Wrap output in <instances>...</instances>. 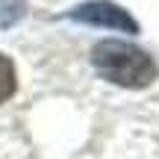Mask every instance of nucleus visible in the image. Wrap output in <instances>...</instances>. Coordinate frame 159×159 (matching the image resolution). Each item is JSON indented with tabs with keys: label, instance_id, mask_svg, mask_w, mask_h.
<instances>
[{
	"label": "nucleus",
	"instance_id": "f257e3e1",
	"mask_svg": "<svg viewBox=\"0 0 159 159\" xmlns=\"http://www.w3.org/2000/svg\"><path fill=\"white\" fill-rule=\"evenodd\" d=\"M91 65L106 83L121 89H148L156 80L153 59L124 41H100L91 50Z\"/></svg>",
	"mask_w": 159,
	"mask_h": 159
},
{
	"label": "nucleus",
	"instance_id": "20e7f679",
	"mask_svg": "<svg viewBox=\"0 0 159 159\" xmlns=\"http://www.w3.org/2000/svg\"><path fill=\"white\" fill-rule=\"evenodd\" d=\"M27 12V0H0V30L18 24Z\"/></svg>",
	"mask_w": 159,
	"mask_h": 159
},
{
	"label": "nucleus",
	"instance_id": "f03ea898",
	"mask_svg": "<svg viewBox=\"0 0 159 159\" xmlns=\"http://www.w3.org/2000/svg\"><path fill=\"white\" fill-rule=\"evenodd\" d=\"M68 18L91 27H109V30H121V33H139V24L133 15H127V9L115 6L112 0H91V3L77 6L74 12H68Z\"/></svg>",
	"mask_w": 159,
	"mask_h": 159
},
{
	"label": "nucleus",
	"instance_id": "7ed1b4c3",
	"mask_svg": "<svg viewBox=\"0 0 159 159\" xmlns=\"http://www.w3.org/2000/svg\"><path fill=\"white\" fill-rule=\"evenodd\" d=\"M15 65H12L9 56L0 53V103H6L12 94H15Z\"/></svg>",
	"mask_w": 159,
	"mask_h": 159
}]
</instances>
